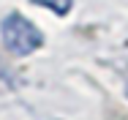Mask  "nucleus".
<instances>
[{
    "label": "nucleus",
    "instance_id": "nucleus-1",
    "mask_svg": "<svg viewBox=\"0 0 128 120\" xmlns=\"http://www.w3.org/2000/svg\"><path fill=\"white\" fill-rule=\"evenodd\" d=\"M0 38H3V47L8 49V52H14V55H19V57L33 55L36 49L44 44L41 30L30 22L27 17L16 14V11L8 14V17L0 22Z\"/></svg>",
    "mask_w": 128,
    "mask_h": 120
},
{
    "label": "nucleus",
    "instance_id": "nucleus-2",
    "mask_svg": "<svg viewBox=\"0 0 128 120\" xmlns=\"http://www.w3.org/2000/svg\"><path fill=\"white\" fill-rule=\"evenodd\" d=\"M33 3L49 8L52 14H57V17H66V14L71 11V6H74V0H33Z\"/></svg>",
    "mask_w": 128,
    "mask_h": 120
}]
</instances>
